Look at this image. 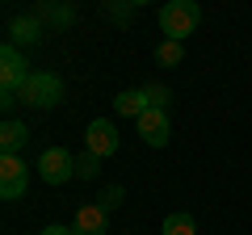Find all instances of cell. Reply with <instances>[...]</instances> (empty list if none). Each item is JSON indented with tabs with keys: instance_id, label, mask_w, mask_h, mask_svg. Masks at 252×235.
Here are the masks:
<instances>
[{
	"instance_id": "1",
	"label": "cell",
	"mask_w": 252,
	"mask_h": 235,
	"mask_svg": "<svg viewBox=\"0 0 252 235\" xmlns=\"http://www.w3.org/2000/svg\"><path fill=\"white\" fill-rule=\"evenodd\" d=\"M202 21V9H198V0H168L160 9V29L168 38H177V42H185L193 29H198Z\"/></svg>"
},
{
	"instance_id": "14",
	"label": "cell",
	"mask_w": 252,
	"mask_h": 235,
	"mask_svg": "<svg viewBox=\"0 0 252 235\" xmlns=\"http://www.w3.org/2000/svg\"><path fill=\"white\" fill-rule=\"evenodd\" d=\"M97 172H101V155H93L84 147V155H76V181H93Z\"/></svg>"
},
{
	"instance_id": "9",
	"label": "cell",
	"mask_w": 252,
	"mask_h": 235,
	"mask_svg": "<svg viewBox=\"0 0 252 235\" xmlns=\"http://www.w3.org/2000/svg\"><path fill=\"white\" fill-rule=\"evenodd\" d=\"M114 109H118L122 118H143L147 109H152V101H147L143 88H122V92L114 97Z\"/></svg>"
},
{
	"instance_id": "13",
	"label": "cell",
	"mask_w": 252,
	"mask_h": 235,
	"mask_svg": "<svg viewBox=\"0 0 252 235\" xmlns=\"http://www.w3.org/2000/svg\"><path fill=\"white\" fill-rule=\"evenodd\" d=\"M164 235H198V223H193V214L177 210V214L164 218Z\"/></svg>"
},
{
	"instance_id": "15",
	"label": "cell",
	"mask_w": 252,
	"mask_h": 235,
	"mask_svg": "<svg viewBox=\"0 0 252 235\" xmlns=\"http://www.w3.org/2000/svg\"><path fill=\"white\" fill-rule=\"evenodd\" d=\"M143 92H147V101H152L156 109L168 105V88H164V84H143Z\"/></svg>"
},
{
	"instance_id": "10",
	"label": "cell",
	"mask_w": 252,
	"mask_h": 235,
	"mask_svg": "<svg viewBox=\"0 0 252 235\" xmlns=\"http://www.w3.org/2000/svg\"><path fill=\"white\" fill-rule=\"evenodd\" d=\"M26 139H30V130H26V122H4V126H0V151L4 155H17L21 147H26Z\"/></svg>"
},
{
	"instance_id": "18",
	"label": "cell",
	"mask_w": 252,
	"mask_h": 235,
	"mask_svg": "<svg viewBox=\"0 0 252 235\" xmlns=\"http://www.w3.org/2000/svg\"><path fill=\"white\" fill-rule=\"evenodd\" d=\"M130 4H152V0H130Z\"/></svg>"
},
{
	"instance_id": "4",
	"label": "cell",
	"mask_w": 252,
	"mask_h": 235,
	"mask_svg": "<svg viewBox=\"0 0 252 235\" xmlns=\"http://www.w3.org/2000/svg\"><path fill=\"white\" fill-rule=\"evenodd\" d=\"M26 189H30L26 160H21V155H4V160H0V198L17 202V198H26Z\"/></svg>"
},
{
	"instance_id": "7",
	"label": "cell",
	"mask_w": 252,
	"mask_h": 235,
	"mask_svg": "<svg viewBox=\"0 0 252 235\" xmlns=\"http://www.w3.org/2000/svg\"><path fill=\"white\" fill-rule=\"evenodd\" d=\"M135 130H139V139H143L147 147H164L172 139V126H168V118H164V109H147L143 118H135Z\"/></svg>"
},
{
	"instance_id": "12",
	"label": "cell",
	"mask_w": 252,
	"mask_h": 235,
	"mask_svg": "<svg viewBox=\"0 0 252 235\" xmlns=\"http://www.w3.org/2000/svg\"><path fill=\"white\" fill-rule=\"evenodd\" d=\"M181 59H185V46H181L177 38H164V42L156 46V63L160 67H177Z\"/></svg>"
},
{
	"instance_id": "17",
	"label": "cell",
	"mask_w": 252,
	"mask_h": 235,
	"mask_svg": "<svg viewBox=\"0 0 252 235\" xmlns=\"http://www.w3.org/2000/svg\"><path fill=\"white\" fill-rule=\"evenodd\" d=\"M42 235H76V227H63V223H51V227H42Z\"/></svg>"
},
{
	"instance_id": "5",
	"label": "cell",
	"mask_w": 252,
	"mask_h": 235,
	"mask_svg": "<svg viewBox=\"0 0 252 235\" xmlns=\"http://www.w3.org/2000/svg\"><path fill=\"white\" fill-rule=\"evenodd\" d=\"M26 80H30V72H26V55H21V46L4 42V51H0V88H4V92H21Z\"/></svg>"
},
{
	"instance_id": "3",
	"label": "cell",
	"mask_w": 252,
	"mask_h": 235,
	"mask_svg": "<svg viewBox=\"0 0 252 235\" xmlns=\"http://www.w3.org/2000/svg\"><path fill=\"white\" fill-rule=\"evenodd\" d=\"M38 176H42L46 185H67L76 181V155L67 151V147H46L42 155H38Z\"/></svg>"
},
{
	"instance_id": "2",
	"label": "cell",
	"mask_w": 252,
	"mask_h": 235,
	"mask_svg": "<svg viewBox=\"0 0 252 235\" xmlns=\"http://www.w3.org/2000/svg\"><path fill=\"white\" fill-rule=\"evenodd\" d=\"M21 101L34 109H55L63 101V80L55 72H30V80L21 84Z\"/></svg>"
},
{
	"instance_id": "8",
	"label": "cell",
	"mask_w": 252,
	"mask_h": 235,
	"mask_svg": "<svg viewBox=\"0 0 252 235\" xmlns=\"http://www.w3.org/2000/svg\"><path fill=\"white\" fill-rule=\"evenodd\" d=\"M72 227H76V235H105L109 231V214L101 206H80L76 218H72Z\"/></svg>"
},
{
	"instance_id": "6",
	"label": "cell",
	"mask_w": 252,
	"mask_h": 235,
	"mask_svg": "<svg viewBox=\"0 0 252 235\" xmlns=\"http://www.w3.org/2000/svg\"><path fill=\"white\" fill-rule=\"evenodd\" d=\"M118 126L109 122V118H93L89 122V130H84V147H89L93 155H101V160H109V155L118 151Z\"/></svg>"
},
{
	"instance_id": "16",
	"label": "cell",
	"mask_w": 252,
	"mask_h": 235,
	"mask_svg": "<svg viewBox=\"0 0 252 235\" xmlns=\"http://www.w3.org/2000/svg\"><path fill=\"white\" fill-rule=\"evenodd\" d=\"M118 202H122V189H118V185H109V189L101 193V202H97V206H101V210H105V214H109V210H114Z\"/></svg>"
},
{
	"instance_id": "11",
	"label": "cell",
	"mask_w": 252,
	"mask_h": 235,
	"mask_svg": "<svg viewBox=\"0 0 252 235\" xmlns=\"http://www.w3.org/2000/svg\"><path fill=\"white\" fill-rule=\"evenodd\" d=\"M38 38H42V26H38V17H17V21H13V26H9V42L13 46H21V42H38Z\"/></svg>"
}]
</instances>
